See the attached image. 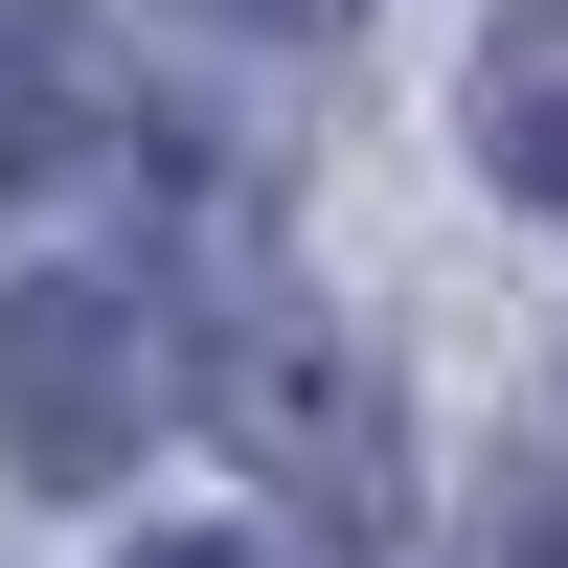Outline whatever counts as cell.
<instances>
[{
    "mask_svg": "<svg viewBox=\"0 0 568 568\" xmlns=\"http://www.w3.org/2000/svg\"><path fill=\"white\" fill-rule=\"evenodd\" d=\"M136 568H273V546H136Z\"/></svg>",
    "mask_w": 568,
    "mask_h": 568,
    "instance_id": "277c9868",
    "label": "cell"
},
{
    "mask_svg": "<svg viewBox=\"0 0 568 568\" xmlns=\"http://www.w3.org/2000/svg\"><path fill=\"white\" fill-rule=\"evenodd\" d=\"M227 433H251L273 478H342V546L387 524V409H364L342 318H251V364H227Z\"/></svg>",
    "mask_w": 568,
    "mask_h": 568,
    "instance_id": "7a4b0ae2",
    "label": "cell"
},
{
    "mask_svg": "<svg viewBox=\"0 0 568 568\" xmlns=\"http://www.w3.org/2000/svg\"><path fill=\"white\" fill-rule=\"evenodd\" d=\"M251 23H342V0H251Z\"/></svg>",
    "mask_w": 568,
    "mask_h": 568,
    "instance_id": "8992f818",
    "label": "cell"
},
{
    "mask_svg": "<svg viewBox=\"0 0 568 568\" xmlns=\"http://www.w3.org/2000/svg\"><path fill=\"white\" fill-rule=\"evenodd\" d=\"M500 568H568V500H546V524H524V546H500Z\"/></svg>",
    "mask_w": 568,
    "mask_h": 568,
    "instance_id": "5b68a950",
    "label": "cell"
},
{
    "mask_svg": "<svg viewBox=\"0 0 568 568\" xmlns=\"http://www.w3.org/2000/svg\"><path fill=\"white\" fill-rule=\"evenodd\" d=\"M478 160L524 182V205H568V0H524V23L478 45Z\"/></svg>",
    "mask_w": 568,
    "mask_h": 568,
    "instance_id": "3957f363",
    "label": "cell"
},
{
    "mask_svg": "<svg viewBox=\"0 0 568 568\" xmlns=\"http://www.w3.org/2000/svg\"><path fill=\"white\" fill-rule=\"evenodd\" d=\"M182 409V342L136 273H23L0 296V478H114Z\"/></svg>",
    "mask_w": 568,
    "mask_h": 568,
    "instance_id": "6da1fadb",
    "label": "cell"
}]
</instances>
